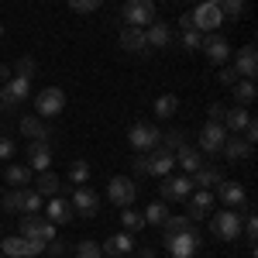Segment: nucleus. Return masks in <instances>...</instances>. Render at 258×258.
<instances>
[{"mask_svg":"<svg viewBox=\"0 0 258 258\" xmlns=\"http://www.w3.org/2000/svg\"><path fill=\"white\" fill-rule=\"evenodd\" d=\"M176 169V155L169 152V148H152L148 152V176H155V179H162V176H169Z\"/></svg>","mask_w":258,"mask_h":258,"instance_id":"16","label":"nucleus"},{"mask_svg":"<svg viewBox=\"0 0 258 258\" xmlns=\"http://www.w3.org/2000/svg\"><path fill=\"white\" fill-rule=\"evenodd\" d=\"M35 69H38V66H35V59H31V55H21L18 66H14V76H24V80H31V76H35Z\"/></svg>","mask_w":258,"mask_h":258,"instance_id":"40","label":"nucleus"},{"mask_svg":"<svg viewBox=\"0 0 258 258\" xmlns=\"http://www.w3.org/2000/svg\"><path fill=\"white\" fill-rule=\"evenodd\" d=\"M145 38H148V48H169L172 45V28L165 21H152L145 28Z\"/></svg>","mask_w":258,"mask_h":258,"instance_id":"23","label":"nucleus"},{"mask_svg":"<svg viewBox=\"0 0 258 258\" xmlns=\"http://www.w3.org/2000/svg\"><path fill=\"white\" fill-rule=\"evenodd\" d=\"M193 227H197V224H193L189 217H182V214H169V217L162 220V231H165V234H179V231H193Z\"/></svg>","mask_w":258,"mask_h":258,"instance_id":"34","label":"nucleus"},{"mask_svg":"<svg viewBox=\"0 0 258 258\" xmlns=\"http://www.w3.org/2000/svg\"><path fill=\"white\" fill-rule=\"evenodd\" d=\"M159 145H162V148H169V152H176V148L186 145V131H165Z\"/></svg>","mask_w":258,"mask_h":258,"instance_id":"38","label":"nucleus"},{"mask_svg":"<svg viewBox=\"0 0 258 258\" xmlns=\"http://www.w3.org/2000/svg\"><path fill=\"white\" fill-rule=\"evenodd\" d=\"M0 248H4V255L7 258H35L45 251V244L41 241H28V238H0Z\"/></svg>","mask_w":258,"mask_h":258,"instance_id":"9","label":"nucleus"},{"mask_svg":"<svg viewBox=\"0 0 258 258\" xmlns=\"http://www.w3.org/2000/svg\"><path fill=\"white\" fill-rule=\"evenodd\" d=\"M120 14H124V21H127L131 28H148L152 21H159L155 18V4H152V0H127Z\"/></svg>","mask_w":258,"mask_h":258,"instance_id":"5","label":"nucleus"},{"mask_svg":"<svg viewBox=\"0 0 258 258\" xmlns=\"http://www.w3.org/2000/svg\"><path fill=\"white\" fill-rule=\"evenodd\" d=\"M18 127H21V135L24 138H31V141H48V127H45V120L41 117H21L18 120Z\"/></svg>","mask_w":258,"mask_h":258,"instance_id":"27","label":"nucleus"},{"mask_svg":"<svg viewBox=\"0 0 258 258\" xmlns=\"http://www.w3.org/2000/svg\"><path fill=\"white\" fill-rule=\"evenodd\" d=\"M0 38H4V24H0Z\"/></svg>","mask_w":258,"mask_h":258,"instance_id":"50","label":"nucleus"},{"mask_svg":"<svg viewBox=\"0 0 258 258\" xmlns=\"http://www.w3.org/2000/svg\"><path fill=\"white\" fill-rule=\"evenodd\" d=\"M186 200H189V214H186V217L193 220V224L203 220L210 210H214V193H210V189H197V193H189Z\"/></svg>","mask_w":258,"mask_h":258,"instance_id":"19","label":"nucleus"},{"mask_svg":"<svg viewBox=\"0 0 258 258\" xmlns=\"http://www.w3.org/2000/svg\"><path fill=\"white\" fill-rule=\"evenodd\" d=\"M24 155H28V169H35V172H45V169L52 165V148H48V141H31Z\"/></svg>","mask_w":258,"mask_h":258,"instance_id":"21","label":"nucleus"},{"mask_svg":"<svg viewBox=\"0 0 258 258\" xmlns=\"http://www.w3.org/2000/svg\"><path fill=\"white\" fill-rule=\"evenodd\" d=\"M31 189L41 193V197H55V193H59V176H55L52 169H45V172H38V176L31 179Z\"/></svg>","mask_w":258,"mask_h":258,"instance_id":"29","label":"nucleus"},{"mask_svg":"<svg viewBox=\"0 0 258 258\" xmlns=\"http://www.w3.org/2000/svg\"><path fill=\"white\" fill-rule=\"evenodd\" d=\"M138 258H155V251H152V248H141V251H138Z\"/></svg>","mask_w":258,"mask_h":258,"instance_id":"47","label":"nucleus"},{"mask_svg":"<svg viewBox=\"0 0 258 258\" xmlns=\"http://www.w3.org/2000/svg\"><path fill=\"white\" fill-rule=\"evenodd\" d=\"M217 197H220V203H224L227 210H244V207H248V193H244L241 182H227V179H220V182H217Z\"/></svg>","mask_w":258,"mask_h":258,"instance_id":"13","label":"nucleus"},{"mask_svg":"<svg viewBox=\"0 0 258 258\" xmlns=\"http://www.w3.org/2000/svg\"><path fill=\"white\" fill-rule=\"evenodd\" d=\"M172 155H176V165H182V172H186V176H193L200 165H207V155H203L200 148H193L189 141H186L182 148H176Z\"/></svg>","mask_w":258,"mask_h":258,"instance_id":"18","label":"nucleus"},{"mask_svg":"<svg viewBox=\"0 0 258 258\" xmlns=\"http://www.w3.org/2000/svg\"><path fill=\"white\" fill-rule=\"evenodd\" d=\"M73 214H80V217H93L100 214V197L90 189V186H76V193H73Z\"/></svg>","mask_w":258,"mask_h":258,"instance_id":"14","label":"nucleus"},{"mask_svg":"<svg viewBox=\"0 0 258 258\" xmlns=\"http://www.w3.org/2000/svg\"><path fill=\"white\" fill-rule=\"evenodd\" d=\"M107 197H110V203H117L120 210H124V207L135 203L138 186H135V179H127V176H114V179H110V186H107Z\"/></svg>","mask_w":258,"mask_h":258,"instance_id":"10","label":"nucleus"},{"mask_svg":"<svg viewBox=\"0 0 258 258\" xmlns=\"http://www.w3.org/2000/svg\"><path fill=\"white\" fill-rule=\"evenodd\" d=\"M189 179H193V186H200V189H210V186H217L220 179H224V172H220L217 165H210V162H207V165H200Z\"/></svg>","mask_w":258,"mask_h":258,"instance_id":"28","label":"nucleus"},{"mask_svg":"<svg viewBox=\"0 0 258 258\" xmlns=\"http://www.w3.org/2000/svg\"><path fill=\"white\" fill-rule=\"evenodd\" d=\"M176 110H179V97L176 93H162V97H155V117L159 120L176 117Z\"/></svg>","mask_w":258,"mask_h":258,"instance_id":"30","label":"nucleus"},{"mask_svg":"<svg viewBox=\"0 0 258 258\" xmlns=\"http://www.w3.org/2000/svg\"><path fill=\"white\" fill-rule=\"evenodd\" d=\"M200 45H203V35H200L197 28H186V31H182V48H186V52H197Z\"/></svg>","mask_w":258,"mask_h":258,"instance_id":"41","label":"nucleus"},{"mask_svg":"<svg viewBox=\"0 0 258 258\" xmlns=\"http://www.w3.org/2000/svg\"><path fill=\"white\" fill-rule=\"evenodd\" d=\"M124 258H131V255H124Z\"/></svg>","mask_w":258,"mask_h":258,"instance_id":"51","label":"nucleus"},{"mask_svg":"<svg viewBox=\"0 0 258 258\" xmlns=\"http://www.w3.org/2000/svg\"><path fill=\"white\" fill-rule=\"evenodd\" d=\"M234 73H238V80H255V76H258V52H255V45L238 48V55H234Z\"/></svg>","mask_w":258,"mask_h":258,"instance_id":"17","label":"nucleus"},{"mask_svg":"<svg viewBox=\"0 0 258 258\" xmlns=\"http://www.w3.org/2000/svg\"><path fill=\"white\" fill-rule=\"evenodd\" d=\"M224 141H227V131H224V124H217V120H207L203 124V131H200V152L203 155H217L220 148H224Z\"/></svg>","mask_w":258,"mask_h":258,"instance_id":"8","label":"nucleus"},{"mask_svg":"<svg viewBox=\"0 0 258 258\" xmlns=\"http://www.w3.org/2000/svg\"><path fill=\"white\" fill-rule=\"evenodd\" d=\"M217 7H220V14H224V21H227V18H238V14H244V0H220Z\"/></svg>","mask_w":258,"mask_h":258,"instance_id":"39","label":"nucleus"},{"mask_svg":"<svg viewBox=\"0 0 258 258\" xmlns=\"http://www.w3.org/2000/svg\"><path fill=\"white\" fill-rule=\"evenodd\" d=\"M62 107H66V93H62L59 86H45L35 93V117L48 120V117H59Z\"/></svg>","mask_w":258,"mask_h":258,"instance_id":"2","label":"nucleus"},{"mask_svg":"<svg viewBox=\"0 0 258 258\" xmlns=\"http://www.w3.org/2000/svg\"><path fill=\"white\" fill-rule=\"evenodd\" d=\"M141 217H145V227L152 224V227H162V220L169 217V207H165V200L162 203H148L145 210H141Z\"/></svg>","mask_w":258,"mask_h":258,"instance_id":"33","label":"nucleus"},{"mask_svg":"<svg viewBox=\"0 0 258 258\" xmlns=\"http://www.w3.org/2000/svg\"><path fill=\"white\" fill-rule=\"evenodd\" d=\"M165 248L172 258H193L200 251V231H179V234H165Z\"/></svg>","mask_w":258,"mask_h":258,"instance_id":"4","label":"nucleus"},{"mask_svg":"<svg viewBox=\"0 0 258 258\" xmlns=\"http://www.w3.org/2000/svg\"><path fill=\"white\" fill-rule=\"evenodd\" d=\"M231 93H234V103H238V107L255 103V80H238L231 86Z\"/></svg>","mask_w":258,"mask_h":258,"instance_id":"31","label":"nucleus"},{"mask_svg":"<svg viewBox=\"0 0 258 258\" xmlns=\"http://www.w3.org/2000/svg\"><path fill=\"white\" fill-rule=\"evenodd\" d=\"M248 120H251L248 107H238V103H234L231 110H224V120H220V124H224V131H227V135H241V131L248 127Z\"/></svg>","mask_w":258,"mask_h":258,"instance_id":"24","label":"nucleus"},{"mask_svg":"<svg viewBox=\"0 0 258 258\" xmlns=\"http://www.w3.org/2000/svg\"><path fill=\"white\" fill-rule=\"evenodd\" d=\"M189 18H193V28H197L200 35H214L220 24H224V14H220L217 4H200Z\"/></svg>","mask_w":258,"mask_h":258,"instance_id":"7","label":"nucleus"},{"mask_svg":"<svg viewBox=\"0 0 258 258\" xmlns=\"http://www.w3.org/2000/svg\"><path fill=\"white\" fill-rule=\"evenodd\" d=\"M45 220H52V224H69L73 220V203L62 197H48L45 203Z\"/></svg>","mask_w":258,"mask_h":258,"instance_id":"22","label":"nucleus"},{"mask_svg":"<svg viewBox=\"0 0 258 258\" xmlns=\"http://www.w3.org/2000/svg\"><path fill=\"white\" fill-rule=\"evenodd\" d=\"M14 152H18V145H14L11 138H4V135H0V159H14Z\"/></svg>","mask_w":258,"mask_h":258,"instance_id":"43","label":"nucleus"},{"mask_svg":"<svg viewBox=\"0 0 258 258\" xmlns=\"http://www.w3.org/2000/svg\"><path fill=\"white\" fill-rule=\"evenodd\" d=\"M210 231H214L220 241H238V238H241V214H238V210L214 214V220H210Z\"/></svg>","mask_w":258,"mask_h":258,"instance_id":"6","label":"nucleus"},{"mask_svg":"<svg viewBox=\"0 0 258 258\" xmlns=\"http://www.w3.org/2000/svg\"><path fill=\"white\" fill-rule=\"evenodd\" d=\"M4 179H7V186L11 189H24V186H31V169L28 165H21V162H11L7 165V172H4Z\"/></svg>","mask_w":258,"mask_h":258,"instance_id":"26","label":"nucleus"},{"mask_svg":"<svg viewBox=\"0 0 258 258\" xmlns=\"http://www.w3.org/2000/svg\"><path fill=\"white\" fill-rule=\"evenodd\" d=\"M120 45H124L127 52H148L145 28H131V24H124V28H120Z\"/></svg>","mask_w":258,"mask_h":258,"instance_id":"25","label":"nucleus"},{"mask_svg":"<svg viewBox=\"0 0 258 258\" xmlns=\"http://www.w3.org/2000/svg\"><path fill=\"white\" fill-rule=\"evenodd\" d=\"M135 176H148V152L135 155Z\"/></svg>","mask_w":258,"mask_h":258,"instance_id":"44","label":"nucleus"},{"mask_svg":"<svg viewBox=\"0 0 258 258\" xmlns=\"http://www.w3.org/2000/svg\"><path fill=\"white\" fill-rule=\"evenodd\" d=\"M7 76H11V69H7V66H0V83H7Z\"/></svg>","mask_w":258,"mask_h":258,"instance_id":"48","label":"nucleus"},{"mask_svg":"<svg viewBox=\"0 0 258 258\" xmlns=\"http://www.w3.org/2000/svg\"><path fill=\"white\" fill-rule=\"evenodd\" d=\"M200 48H203V55H207L210 66H224V62L231 59V45H227V38L217 35V31H214V35H203V45H200Z\"/></svg>","mask_w":258,"mask_h":258,"instance_id":"11","label":"nucleus"},{"mask_svg":"<svg viewBox=\"0 0 258 258\" xmlns=\"http://www.w3.org/2000/svg\"><path fill=\"white\" fill-rule=\"evenodd\" d=\"M131 248H135V234H114V238H107L103 244H100V251H103V258H124L131 255Z\"/></svg>","mask_w":258,"mask_h":258,"instance_id":"20","label":"nucleus"},{"mask_svg":"<svg viewBox=\"0 0 258 258\" xmlns=\"http://www.w3.org/2000/svg\"><path fill=\"white\" fill-rule=\"evenodd\" d=\"M41 207H45V197L35 193L31 186H24V189H21V214H38Z\"/></svg>","mask_w":258,"mask_h":258,"instance_id":"32","label":"nucleus"},{"mask_svg":"<svg viewBox=\"0 0 258 258\" xmlns=\"http://www.w3.org/2000/svg\"><path fill=\"white\" fill-rule=\"evenodd\" d=\"M224 110H227V107H224V103H210V107H207V120H224Z\"/></svg>","mask_w":258,"mask_h":258,"instance_id":"45","label":"nucleus"},{"mask_svg":"<svg viewBox=\"0 0 258 258\" xmlns=\"http://www.w3.org/2000/svg\"><path fill=\"white\" fill-rule=\"evenodd\" d=\"M159 193H162V200H186L189 193H193V179L186 176H162V186H159Z\"/></svg>","mask_w":258,"mask_h":258,"instance_id":"12","label":"nucleus"},{"mask_svg":"<svg viewBox=\"0 0 258 258\" xmlns=\"http://www.w3.org/2000/svg\"><path fill=\"white\" fill-rule=\"evenodd\" d=\"M120 224H124L127 234H135V231L145 227V217H141V210H135V207H124V210H120Z\"/></svg>","mask_w":258,"mask_h":258,"instance_id":"35","label":"nucleus"},{"mask_svg":"<svg viewBox=\"0 0 258 258\" xmlns=\"http://www.w3.org/2000/svg\"><path fill=\"white\" fill-rule=\"evenodd\" d=\"M100 4H103V0H69V7H73L76 14H93Z\"/></svg>","mask_w":258,"mask_h":258,"instance_id":"42","label":"nucleus"},{"mask_svg":"<svg viewBox=\"0 0 258 258\" xmlns=\"http://www.w3.org/2000/svg\"><path fill=\"white\" fill-rule=\"evenodd\" d=\"M200 4H220V0H200Z\"/></svg>","mask_w":258,"mask_h":258,"instance_id":"49","label":"nucleus"},{"mask_svg":"<svg viewBox=\"0 0 258 258\" xmlns=\"http://www.w3.org/2000/svg\"><path fill=\"white\" fill-rule=\"evenodd\" d=\"M18 231H21V238H28V241H41V244L55 241V224L38 217V214H24L21 224H18Z\"/></svg>","mask_w":258,"mask_h":258,"instance_id":"1","label":"nucleus"},{"mask_svg":"<svg viewBox=\"0 0 258 258\" xmlns=\"http://www.w3.org/2000/svg\"><path fill=\"white\" fill-rule=\"evenodd\" d=\"M0 258H7V255H0Z\"/></svg>","mask_w":258,"mask_h":258,"instance_id":"52","label":"nucleus"},{"mask_svg":"<svg viewBox=\"0 0 258 258\" xmlns=\"http://www.w3.org/2000/svg\"><path fill=\"white\" fill-rule=\"evenodd\" d=\"M127 141H131L135 152H152V148H159L162 131L155 127V124H148V120H138V124L127 127Z\"/></svg>","mask_w":258,"mask_h":258,"instance_id":"3","label":"nucleus"},{"mask_svg":"<svg viewBox=\"0 0 258 258\" xmlns=\"http://www.w3.org/2000/svg\"><path fill=\"white\" fill-rule=\"evenodd\" d=\"M76 258H103V251H100V241H80L76 244Z\"/></svg>","mask_w":258,"mask_h":258,"instance_id":"37","label":"nucleus"},{"mask_svg":"<svg viewBox=\"0 0 258 258\" xmlns=\"http://www.w3.org/2000/svg\"><path fill=\"white\" fill-rule=\"evenodd\" d=\"M69 179H73L76 186H86V179H90V162L86 159H73L69 162Z\"/></svg>","mask_w":258,"mask_h":258,"instance_id":"36","label":"nucleus"},{"mask_svg":"<svg viewBox=\"0 0 258 258\" xmlns=\"http://www.w3.org/2000/svg\"><path fill=\"white\" fill-rule=\"evenodd\" d=\"M220 155H224L227 162H248L251 155H255V145H251V141H244L241 135H227L224 148H220Z\"/></svg>","mask_w":258,"mask_h":258,"instance_id":"15","label":"nucleus"},{"mask_svg":"<svg viewBox=\"0 0 258 258\" xmlns=\"http://www.w3.org/2000/svg\"><path fill=\"white\" fill-rule=\"evenodd\" d=\"M217 80L224 83V86H234V83H238V73H234V69H220Z\"/></svg>","mask_w":258,"mask_h":258,"instance_id":"46","label":"nucleus"}]
</instances>
